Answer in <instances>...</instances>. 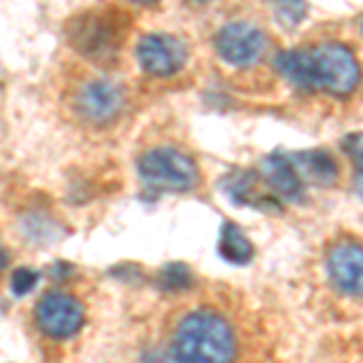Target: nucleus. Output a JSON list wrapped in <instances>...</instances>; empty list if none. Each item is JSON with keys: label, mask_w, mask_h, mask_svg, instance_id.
I'll return each instance as SVG.
<instances>
[{"label": "nucleus", "mask_w": 363, "mask_h": 363, "mask_svg": "<svg viewBox=\"0 0 363 363\" xmlns=\"http://www.w3.org/2000/svg\"><path fill=\"white\" fill-rule=\"evenodd\" d=\"M124 109V92L112 80H90L75 97V112L87 124L104 126L114 121Z\"/></svg>", "instance_id": "6"}, {"label": "nucleus", "mask_w": 363, "mask_h": 363, "mask_svg": "<svg viewBox=\"0 0 363 363\" xmlns=\"http://www.w3.org/2000/svg\"><path fill=\"white\" fill-rule=\"evenodd\" d=\"M160 286L165 291H184V289H189V286H191L189 269H186L184 264H179V262H174V264H167L160 272Z\"/></svg>", "instance_id": "16"}, {"label": "nucleus", "mask_w": 363, "mask_h": 363, "mask_svg": "<svg viewBox=\"0 0 363 363\" xmlns=\"http://www.w3.org/2000/svg\"><path fill=\"white\" fill-rule=\"evenodd\" d=\"M56 228V223L51 218H44V216H27L22 220V230H25L27 238H32L34 242H54L58 233H51Z\"/></svg>", "instance_id": "14"}, {"label": "nucleus", "mask_w": 363, "mask_h": 363, "mask_svg": "<svg viewBox=\"0 0 363 363\" xmlns=\"http://www.w3.org/2000/svg\"><path fill=\"white\" fill-rule=\"evenodd\" d=\"M138 174L160 191H189L199 182V169L189 155L174 148H155L138 157Z\"/></svg>", "instance_id": "3"}, {"label": "nucleus", "mask_w": 363, "mask_h": 363, "mask_svg": "<svg viewBox=\"0 0 363 363\" xmlns=\"http://www.w3.org/2000/svg\"><path fill=\"white\" fill-rule=\"evenodd\" d=\"M344 150L351 155L356 165V177H354V186H356V194L363 196V131L359 133H349L344 138Z\"/></svg>", "instance_id": "15"}, {"label": "nucleus", "mask_w": 363, "mask_h": 363, "mask_svg": "<svg viewBox=\"0 0 363 363\" xmlns=\"http://www.w3.org/2000/svg\"><path fill=\"white\" fill-rule=\"evenodd\" d=\"M327 272L332 284L347 296H363V245L356 240H339L327 255Z\"/></svg>", "instance_id": "8"}, {"label": "nucleus", "mask_w": 363, "mask_h": 363, "mask_svg": "<svg viewBox=\"0 0 363 363\" xmlns=\"http://www.w3.org/2000/svg\"><path fill=\"white\" fill-rule=\"evenodd\" d=\"M172 349L184 363H233L238 354L230 322L216 310H191L177 322Z\"/></svg>", "instance_id": "2"}, {"label": "nucleus", "mask_w": 363, "mask_h": 363, "mask_svg": "<svg viewBox=\"0 0 363 363\" xmlns=\"http://www.w3.org/2000/svg\"><path fill=\"white\" fill-rule=\"evenodd\" d=\"M294 162L298 174L303 179L310 182V184H318V186H332L339 177V167L327 150H303V153L296 155Z\"/></svg>", "instance_id": "10"}, {"label": "nucleus", "mask_w": 363, "mask_h": 363, "mask_svg": "<svg viewBox=\"0 0 363 363\" xmlns=\"http://www.w3.org/2000/svg\"><path fill=\"white\" fill-rule=\"evenodd\" d=\"M277 13L286 25L296 27L306 17V0H274Z\"/></svg>", "instance_id": "18"}, {"label": "nucleus", "mask_w": 363, "mask_h": 363, "mask_svg": "<svg viewBox=\"0 0 363 363\" xmlns=\"http://www.w3.org/2000/svg\"><path fill=\"white\" fill-rule=\"evenodd\" d=\"M78 49H83L85 54H107L109 49H114V29L112 25H104L99 17H87L85 27H78L73 34Z\"/></svg>", "instance_id": "11"}, {"label": "nucleus", "mask_w": 363, "mask_h": 363, "mask_svg": "<svg viewBox=\"0 0 363 363\" xmlns=\"http://www.w3.org/2000/svg\"><path fill=\"white\" fill-rule=\"evenodd\" d=\"M34 320L42 335L51 339H68L80 332L85 322V310L73 296L54 291V294L42 296V301L37 303Z\"/></svg>", "instance_id": "4"}, {"label": "nucleus", "mask_w": 363, "mask_h": 363, "mask_svg": "<svg viewBox=\"0 0 363 363\" xmlns=\"http://www.w3.org/2000/svg\"><path fill=\"white\" fill-rule=\"evenodd\" d=\"M262 177L267 179V184L277 191L279 196L289 199V201H301L303 199V177L298 174V169L289 157L281 153L267 155L262 160Z\"/></svg>", "instance_id": "9"}, {"label": "nucleus", "mask_w": 363, "mask_h": 363, "mask_svg": "<svg viewBox=\"0 0 363 363\" xmlns=\"http://www.w3.org/2000/svg\"><path fill=\"white\" fill-rule=\"evenodd\" d=\"M140 363H184L179 359V354L174 349H162V347H155V349H148L143 354Z\"/></svg>", "instance_id": "19"}, {"label": "nucleus", "mask_w": 363, "mask_h": 363, "mask_svg": "<svg viewBox=\"0 0 363 363\" xmlns=\"http://www.w3.org/2000/svg\"><path fill=\"white\" fill-rule=\"evenodd\" d=\"M133 3H155V0H133Z\"/></svg>", "instance_id": "20"}, {"label": "nucleus", "mask_w": 363, "mask_h": 363, "mask_svg": "<svg viewBox=\"0 0 363 363\" xmlns=\"http://www.w3.org/2000/svg\"><path fill=\"white\" fill-rule=\"evenodd\" d=\"M136 56L145 73L167 78V75H174L184 68L186 46L172 34H148L138 42Z\"/></svg>", "instance_id": "7"}, {"label": "nucleus", "mask_w": 363, "mask_h": 363, "mask_svg": "<svg viewBox=\"0 0 363 363\" xmlns=\"http://www.w3.org/2000/svg\"><path fill=\"white\" fill-rule=\"evenodd\" d=\"M277 68L289 83L306 92L325 90L330 95L344 97L361 83V66L356 56L337 42L284 51L277 56Z\"/></svg>", "instance_id": "1"}, {"label": "nucleus", "mask_w": 363, "mask_h": 363, "mask_svg": "<svg viewBox=\"0 0 363 363\" xmlns=\"http://www.w3.org/2000/svg\"><path fill=\"white\" fill-rule=\"evenodd\" d=\"M216 51L230 66H252L267 51V37L255 25L230 22L216 34Z\"/></svg>", "instance_id": "5"}, {"label": "nucleus", "mask_w": 363, "mask_h": 363, "mask_svg": "<svg viewBox=\"0 0 363 363\" xmlns=\"http://www.w3.org/2000/svg\"><path fill=\"white\" fill-rule=\"evenodd\" d=\"M37 279H39V274L34 272V269H29V267L15 269V272L10 274V291H13V296L17 298L27 296L29 291L37 286Z\"/></svg>", "instance_id": "17"}, {"label": "nucleus", "mask_w": 363, "mask_h": 363, "mask_svg": "<svg viewBox=\"0 0 363 363\" xmlns=\"http://www.w3.org/2000/svg\"><path fill=\"white\" fill-rule=\"evenodd\" d=\"M223 186H225V191L230 194V199L235 203H245V206H257V208H262V206H267L272 199H259L255 194V186H257V174H252V172H242V174H238V177H233V179H225L223 182Z\"/></svg>", "instance_id": "13"}, {"label": "nucleus", "mask_w": 363, "mask_h": 363, "mask_svg": "<svg viewBox=\"0 0 363 363\" xmlns=\"http://www.w3.org/2000/svg\"><path fill=\"white\" fill-rule=\"evenodd\" d=\"M218 255L223 257L225 262H230V264H247L252 257H255V247H252L247 235H245L235 223L225 220L223 228H220Z\"/></svg>", "instance_id": "12"}]
</instances>
